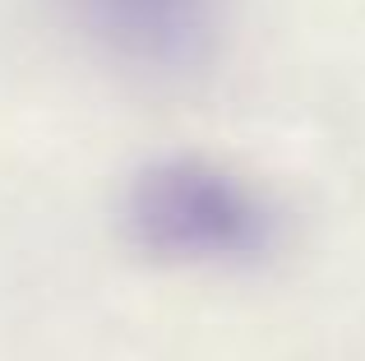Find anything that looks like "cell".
Returning a JSON list of instances; mask_svg holds the SVG:
<instances>
[{
  "mask_svg": "<svg viewBox=\"0 0 365 361\" xmlns=\"http://www.w3.org/2000/svg\"><path fill=\"white\" fill-rule=\"evenodd\" d=\"M125 232L167 264H250L282 241V213L232 167L158 158L125 190Z\"/></svg>",
  "mask_w": 365,
  "mask_h": 361,
  "instance_id": "6da1fadb",
  "label": "cell"
},
{
  "mask_svg": "<svg viewBox=\"0 0 365 361\" xmlns=\"http://www.w3.org/2000/svg\"><path fill=\"white\" fill-rule=\"evenodd\" d=\"M74 24L139 70H195L217 37V0H65Z\"/></svg>",
  "mask_w": 365,
  "mask_h": 361,
  "instance_id": "7a4b0ae2",
  "label": "cell"
}]
</instances>
